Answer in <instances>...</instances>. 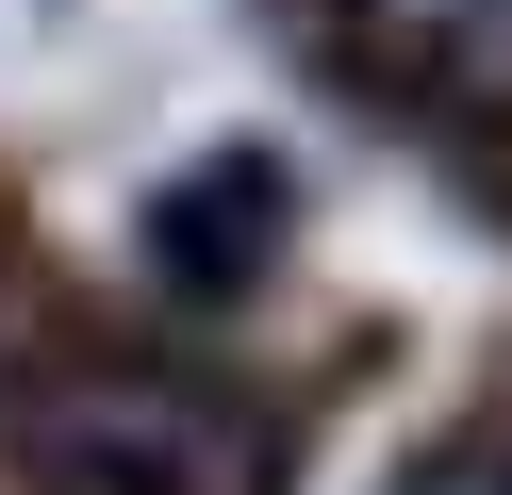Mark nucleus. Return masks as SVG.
Returning a JSON list of instances; mask_svg holds the SVG:
<instances>
[{
	"label": "nucleus",
	"mask_w": 512,
	"mask_h": 495,
	"mask_svg": "<svg viewBox=\"0 0 512 495\" xmlns=\"http://www.w3.org/2000/svg\"><path fill=\"white\" fill-rule=\"evenodd\" d=\"M397 495H512V429H463V446H430Z\"/></svg>",
	"instance_id": "20e7f679"
},
{
	"label": "nucleus",
	"mask_w": 512,
	"mask_h": 495,
	"mask_svg": "<svg viewBox=\"0 0 512 495\" xmlns=\"http://www.w3.org/2000/svg\"><path fill=\"white\" fill-rule=\"evenodd\" d=\"M17 479L34 495H265V429L199 363H50L17 396Z\"/></svg>",
	"instance_id": "f257e3e1"
},
{
	"label": "nucleus",
	"mask_w": 512,
	"mask_h": 495,
	"mask_svg": "<svg viewBox=\"0 0 512 495\" xmlns=\"http://www.w3.org/2000/svg\"><path fill=\"white\" fill-rule=\"evenodd\" d=\"M281 198H298V182H281L265 149L182 165V182H166V215H149V264H166L182 297H248V281L281 264Z\"/></svg>",
	"instance_id": "7ed1b4c3"
},
{
	"label": "nucleus",
	"mask_w": 512,
	"mask_h": 495,
	"mask_svg": "<svg viewBox=\"0 0 512 495\" xmlns=\"http://www.w3.org/2000/svg\"><path fill=\"white\" fill-rule=\"evenodd\" d=\"M347 50L413 116H512V0H347Z\"/></svg>",
	"instance_id": "f03ea898"
}]
</instances>
